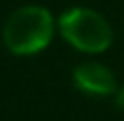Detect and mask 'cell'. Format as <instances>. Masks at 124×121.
I'll return each instance as SVG.
<instances>
[{"label":"cell","instance_id":"cell-1","mask_svg":"<svg viewBox=\"0 0 124 121\" xmlns=\"http://www.w3.org/2000/svg\"><path fill=\"white\" fill-rule=\"evenodd\" d=\"M54 32L52 13L39 4L15 9L2 26V43L15 56H31L41 52Z\"/></svg>","mask_w":124,"mask_h":121},{"label":"cell","instance_id":"cell-2","mask_svg":"<svg viewBox=\"0 0 124 121\" xmlns=\"http://www.w3.org/2000/svg\"><path fill=\"white\" fill-rule=\"evenodd\" d=\"M59 32L70 45L89 54H100L113 43L111 24L98 11L87 6H74L65 11L59 17Z\"/></svg>","mask_w":124,"mask_h":121},{"label":"cell","instance_id":"cell-3","mask_svg":"<svg viewBox=\"0 0 124 121\" xmlns=\"http://www.w3.org/2000/svg\"><path fill=\"white\" fill-rule=\"evenodd\" d=\"M74 87L89 95H111L116 91V76L100 63H81L72 74Z\"/></svg>","mask_w":124,"mask_h":121},{"label":"cell","instance_id":"cell-4","mask_svg":"<svg viewBox=\"0 0 124 121\" xmlns=\"http://www.w3.org/2000/svg\"><path fill=\"white\" fill-rule=\"evenodd\" d=\"M116 104H118V108L124 113V87L118 91V95H116Z\"/></svg>","mask_w":124,"mask_h":121}]
</instances>
